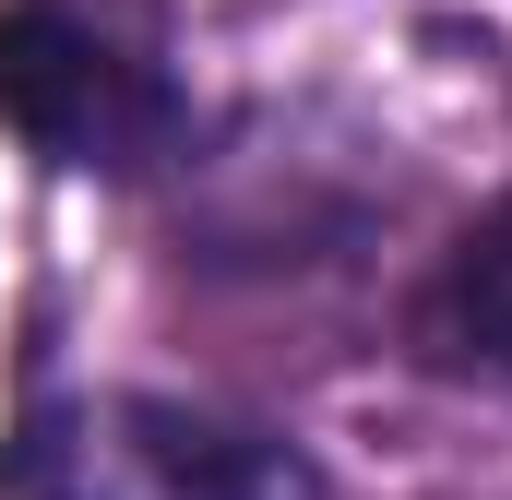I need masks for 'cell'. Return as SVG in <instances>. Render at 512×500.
<instances>
[{
  "label": "cell",
  "instance_id": "3",
  "mask_svg": "<svg viewBox=\"0 0 512 500\" xmlns=\"http://www.w3.org/2000/svg\"><path fill=\"white\" fill-rule=\"evenodd\" d=\"M143 465L167 500H310V465L262 429H215V417H143Z\"/></svg>",
  "mask_w": 512,
  "mask_h": 500
},
{
  "label": "cell",
  "instance_id": "1",
  "mask_svg": "<svg viewBox=\"0 0 512 500\" xmlns=\"http://www.w3.org/2000/svg\"><path fill=\"white\" fill-rule=\"evenodd\" d=\"M0 120L48 167H155L179 143V96L143 48L84 24L72 0H12L0 12Z\"/></svg>",
  "mask_w": 512,
  "mask_h": 500
},
{
  "label": "cell",
  "instance_id": "2",
  "mask_svg": "<svg viewBox=\"0 0 512 500\" xmlns=\"http://www.w3.org/2000/svg\"><path fill=\"white\" fill-rule=\"evenodd\" d=\"M417 322H429V346L453 370H501L512 381V203H489L453 239V262H441V286H429Z\"/></svg>",
  "mask_w": 512,
  "mask_h": 500
}]
</instances>
